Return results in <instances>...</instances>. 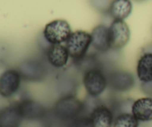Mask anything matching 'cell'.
Here are the masks:
<instances>
[{"label":"cell","mask_w":152,"mask_h":127,"mask_svg":"<svg viewBox=\"0 0 152 127\" xmlns=\"http://www.w3.org/2000/svg\"><path fill=\"white\" fill-rule=\"evenodd\" d=\"M109 32L112 51L120 50L130 40V29L124 20H113L109 26Z\"/></svg>","instance_id":"7"},{"label":"cell","mask_w":152,"mask_h":127,"mask_svg":"<svg viewBox=\"0 0 152 127\" xmlns=\"http://www.w3.org/2000/svg\"><path fill=\"white\" fill-rule=\"evenodd\" d=\"M113 0H90L91 5L100 12H108Z\"/></svg>","instance_id":"19"},{"label":"cell","mask_w":152,"mask_h":127,"mask_svg":"<svg viewBox=\"0 0 152 127\" xmlns=\"http://www.w3.org/2000/svg\"><path fill=\"white\" fill-rule=\"evenodd\" d=\"M45 54L49 64L56 68H64L70 58L66 47L62 44H50L46 49Z\"/></svg>","instance_id":"12"},{"label":"cell","mask_w":152,"mask_h":127,"mask_svg":"<svg viewBox=\"0 0 152 127\" xmlns=\"http://www.w3.org/2000/svg\"><path fill=\"white\" fill-rule=\"evenodd\" d=\"M71 28L64 19H55L48 23L43 31L45 40L50 45L65 43L71 36Z\"/></svg>","instance_id":"6"},{"label":"cell","mask_w":152,"mask_h":127,"mask_svg":"<svg viewBox=\"0 0 152 127\" xmlns=\"http://www.w3.org/2000/svg\"><path fill=\"white\" fill-rule=\"evenodd\" d=\"M84 102L75 95L62 96L53 107V112L59 120L68 123L84 115Z\"/></svg>","instance_id":"1"},{"label":"cell","mask_w":152,"mask_h":127,"mask_svg":"<svg viewBox=\"0 0 152 127\" xmlns=\"http://www.w3.org/2000/svg\"><path fill=\"white\" fill-rule=\"evenodd\" d=\"M114 117L111 108L102 103L96 105L87 115L90 127H113Z\"/></svg>","instance_id":"9"},{"label":"cell","mask_w":152,"mask_h":127,"mask_svg":"<svg viewBox=\"0 0 152 127\" xmlns=\"http://www.w3.org/2000/svg\"><path fill=\"white\" fill-rule=\"evenodd\" d=\"M16 104L23 120H39L46 115L45 107L35 100L25 98Z\"/></svg>","instance_id":"10"},{"label":"cell","mask_w":152,"mask_h":127,"mask_svg":"<svg viewBox=\"0 0 152 127\" xmlns=\"http://www.w3.org/2000/svg\"><path fill=\"white\" fill-rule=\"evenodd\" d=\"M22 77L17 69H7L0 75V96L10 98L16 95L20 88Z\"/></svg>","instance_id":"8"},{"label":"cell","mask_w":152,"mask_h":127,"mask_svg":"<svg viewBox=\"0 0 152 127\" xmlns=\"http://www.w3.org/2000/svg\"><path fill=\"white\" fill-rule=\"evenodd\" d=\"M83 83L88 96L98 98L108 87L107 75L102 68H92L83 73Z\"/></svg>","instance_id":"3"},{"label":"cell","mask_w":152,"mask_h":127,"mask_svg":"<svg viewBox=\"0 0 152 127\" xmlns=\"http://www.w3.org/2000/svg\"><path fill=\"white\" fill-rule=\"evenodd\" d=\"M106 75L108 87L116 93L129 92L135 85L134 76L127 70L113 68Z\"/></svg>","instance_id":"5"},{"label":"cell","mask_w":152,"mask_h":127,"mask_svg":"<svg viewBox=\"0 0 152 127\" xmlns=\"http://www.w3.org/2000/svg\"><path fill=\"white\" fill-rule=\"evenodd\" d=\"M113 127H139V120L132 113H121L114 117Z\"/></svg>","instance_id":"17"},{"label":"cell","mask_w":152,"mask_h":127,"mask_svg":"<svg viewBox=\"0 0 152 127\" xmlns=\"http://www.w3.org/2000/svg\"><path fill=\"white\" fill-rule=\"evenodd\" d=\"M132 114L141 122L152 121V98H139L134 102Z\"/></svg>","instance_id":"14"},{"label":"cell","mask_w":152,"mask_h":127,"mask_svg":"<svg viewBox=\"0 0 152 127\" xmlns=\"http://www.w3.org/2000/svg\"><path fill=\"white\" fill-rule=\"evenodd\" d=\"M134 1H137V2H142V1H146V0H134Z\"/></svg>","instance_id":"21"},{"label":"cell","mask_w":152,"mask_h":127,"mask_svg":"<svg viewBox=\"0 0 152 127\" xmlns=\"http://www.w3.org/2000/svg\"><path fill=\"white\" fill-rule=\"evenodd\" d=\"M140 89L144 95L152 98V81L141 83Z\"/></svg>","instance_id":"20"},{"label":"cell","mask_w":152,"mask_h":127,"mask_svg":"<svg viewBox=\"0 0 152 127\" xmlns=\"http://www.w3.org/2000/svg\"><path fill=\"white\" fill-rule=\"evenodd\" d=\"M76 83L75 80L73 77H71L70 78L69 76H62V78L59 79V86H60L59 90L62 92V96L65 95H75V90L76 88Z\"/></svg>","instance_id":"18"},{"label":"cell","mask_w":152,"mask_h":127,"mask_svg":"<svg viewBox=\"0 0 152 127\" xmlns=\"http://www.w3.org/2000/svg\"><path fill=\"white\" fill-rule=\"evenodd\" d=\"M137 76L140 83L152 81V53L145 52L137 63Z\"/></svg>","instance_id":"15"},{"label":"cell","mask_w":152,"mask_h":127,"mask_svg":"<svg viewBox=\"0 0 152 127\" xmlns=\"http://www.w3.org/2000/svg\"><path fill=\"white\" fill-rule=\"evenodd\" d=\"M21 77L25 81L31 83L42 82L48 76V69L42 61L37 59H26L22 60L17 68Z\"/></svg>","instance_id":"4"},{"label":"cell","mask_w":152,"mask_h":127,"mask_svg":"<svg viewBox=\"0 0 152 127\" xmlns=\"http://www.w3.org/2000/svg\"><path fill=\"white\" fill-rule=\"evenodd\" d=\"M22 120L16 103L0 109V127H19Z\"/></svg>","instance_id":"13"},{"label":"cell","mask_w":152,"mask_h":127,"mask_svg":"<svg viewBox=\"0 0 152 127\" xmlns=\"http://www.w3.org/2000/svg\"><path fill=\"white\" fill-rule=\"evenodd\" d=\"M91 46L100 54H105L111 49L109 27L105 25H96L91 33Z\"/></svg>","instance_id":"11"},{"label":"cell","mask_w":152,"mask_h":127,"mask_svg":"<svg viewBox=\"0 0 152 127\" xmlns=\"http://www.w3.org/2000/svg\"><path fill=\"white\" fill-rule=\"evenodd\" d=\"M132 11V4L130 0H113L108 13L114 20H124L129 17Z\"/></svg>","instance_id":"16"},{"label":"cell","mask_w":152,"mask_h":127,"mask_svg":"<svg viewBox=\"0 0 152 127\" xmlns=\"http://www.w3.org/2000/svg\"><path fill=\"white\" fill-rule=\"evenodd\" d=\"M91 46V34L82 30L71 33L69 38L65 42V47L68 50L70 57L74 62H77L84 58L87 55Z\"/></svg>","instance_id":"2"}]
</instances>
